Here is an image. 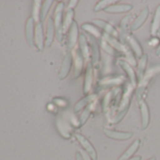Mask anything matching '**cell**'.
<instances>
[{
	"label": "cell",
	"instance_id": "1",
	"mask_svg": "<svg viewBox=\"0 0 160 160\" xmlns=\"http://www.w3.org/2000/svg\"><path fill=\"white\" fill-rule=\"evenodd\" d=\"M157 72H160V66H154L152 68H151L142 77V79L139 81V85L138 88L137 90V100L138 102L141 101V96L144 93V90L146 89V87L148 86L150 80L153 77V75H155Z\"/></svg>",
	"mask_w": 160,
	"mask_h": 160
},
{
	"label": "cell",
	"instance_id": "2",
	"mask_svg": "<svg viewBox=\"0 0 160 160\" xmlns=\"http://www.w3.org/2000/svg\"><path fill=\"white\" fill-rule=\"evenodd\" d=\"M63 9H64V4L63 3H59L57 8H56V12H55V28L57 29V37L58 40L60 42L61 38H62V33H63V22H62V15H63Z\"/></svg>",
	"mask_w": 160,
	"mask_h": 160
},
{
	"label": "cell",
	"instance_id": "3",
	"mask_svg": "<svg viewBox=\"0 0 160 160\" xmlns=\"http://www.w3.org/2000/svg\"><path fill=\"white\" fill-rule=\"evenodd\" d=\"M75 137H76V139L78 140V142L83 147V149L90 154V156L93 160H96L97 159V152H96L95 149L93 148V146L92 145V143L84 136L80 135V134H76Z\"/></svg>",
	"mask_w": 160,
	"mask_h": 160
},
{
	"label": "cell",
	"instance_id": "4",
	"mask_svg": "<svg viewBox=\"0 0 160 160\" xmlns=\"http://www.w3.org/2000/svg\"><path fill=\"white\" fill-rule=\"evenodd\" d=\"M123 42H128V44L130 45L131 50H133V52L136 54V56H137L138 58H141V57L143 56L142 47H141V45L139 44V42H138V40H137L134 36H132V35H130V34L126 35V37L124 38Z\"/></svg>",
	"mask_w": 160,
	"mask_h": 160
},
{
	"label": "cell",
	"instance_id": "5",
	"mask_svg": "<svg viewBox=\"0 0 160 160\" xmlns=\"http://www.w3.org/2000/svg\"><path fill=\"white\" fill-rule=\"evenodd\" d=\"M78 37H80L78 35V27L76 22L73 21L72 25L70 28V31H69V36H68V48L70 50L73 49L76 46L77 41H78Z\"/></svg>",
	"mask_w": 160,
	"mask_h": 160
},
{
	"label": "cell",
	"instance_id": "6",
	"mask_svg": "<svg viewBox=\"0 0 160 160\" xmlns=\"http://www.w3.org/2000/svg\"><path fill=\"white\" fill-rule=\"evenodd\" d=\"M57 125L58 128L60 132V134L65 138H69L71 137V132H72V125L69 122V121L59 117L57 120Z\"/></svg>",
	"mask_w": 160,
	"mask_h": 160
},
{
	"label": "cell",
	"instance_id": "7",
	"mask_svg": "<svg viewBox=\"0 0 160 160\" xmlns=\"http://www.w3.org/2000/svg\"><path fill=\"white\" fill-rule=\"evenodd\" d=\"M93 24L96 25L97 28H102L107 34H108V35H110V36H112L114 38H118L119 37V32L110 24H108V23H107V22H105L103 20H100V19L99 20H94L93 21Z\"/></svg>",
	"mask_w": 160,
	"mask_h": 160
},
{
	"label": "cell",
	"instance_id": "8",
	"mask_svg": "<svg viewBox=\"0 0 160 160\" xmlns=\"http://www.w3.org/2000/svg\"><path fill=\"white\" fill-rule=\"evenodd\" d=\"M84 58L80 50L74 52V77H78L81 74L84 67Z\"/></svg>",
	"mask_w": 160,
	"mask_h": 160
},
{
	"label": "cell",
	"instance_id": "9",
	"mask_svg": "<svg viewBox=\"0 0 160 160\" xmlns=\"http://www.w3.org/2000/svg\"><path fill=\"white\" fill-rule=\"evenodd\" d=\"M105 134L110 138H114V139H118V140H125V139H129L132 138L133 134L132 133H128V132H121V131H115V130H110V129H104Z\"/></svg>",
	"mask_w": 160,
	"mask_h": 160
},
{
	"label": "cell",
	"instance_id": "10",
	"mask_svg": "<svg viewBox=\"0 0 160 160\" xmlns=\"http://www.w3.org/2000/svg\"><path fill=\"white\" fill-rule=\"evenodd\" d=\"M119 64L126 72V73L128 74L131 85H133V87H135L137 85V74H136L134 69L132 68L131 64L129 62L124 61V60H119Z\"/></svg>",
	"mask_w": 160,
	"mask_h": 160
},
{
	"label": "cell",
	"instance_id": "11",
	"mask_svg": "<svg viewBox=\"0 0 160 160\" xmlns=\"http://www.w3.org/2000/svg\"><path fill=\"white\" fill-rule=\"evenodd\" d=\"M148 16H149V8L148 7H145L141 11V12L139 13V15L136 18V20L133 22V24L131 25V29L132 30H137L139 28H141V26L146 22Z\"/></svg>",
	"mask_w": 160,
	"mask_h": 160
},
{
	"label": "cell",
	"instance_id": "12",
	"mask_svg": "<svg viewBox=\"0 0 160 160\" xmlns=\"http://www.w3.org/2000/svg\"><path fill=\"white\" fill-rule=\"evenodd\" d=\"M138 106L140 108V113H141V121H142V129L147 128L150 122V110L147 106V104L144 101L138 102Z\"/></svg>",
	"mask_w": 160,
	"mask_h": 160
},
{
	"label": "cell",
	"instance_id": "13",
	"mask_svg": "<svg viewBox=\"0 0 160 160\" xmlns=\"http://www.w3.org/2000/svg\"><path fill=\"white\" fill-rule=\"evenodd\" d=\"M92 82H93V69L92 64L88 65L86 75H85V83H84V93L88 94L92 91Z\"/></svg>",
	"mask_w": 160,
	"mask_h": 160
},
{
	"label": "cell",
	"instance_id": "14",
	"mask_svg": "<svg viewBox=\"0 0 160 160\" xmlns=\"http://www.w3.org/2000/svg\"><path fill=\"white\" fill-rule=\"evenodd\" d=\"M72 55L67 54L65 56L64 59H63L62 66H61V69H60V72H59V78L60 79H64L69 74V72H70L71 67H72Z\"/></svg>",
	"mask_w": 160,
	"mask_h": 160
},
{
	"label": "cell",
	"instance_id": "15",
	"mask_svg": "<svg viewBox=\"0 0 160 160\" xmlns=\"http://www.w3.org/2000/svg\"><path fill=\"white\" fill-rule=\"evenodd\" d=\"M133 9L132 5L128 4H118V5H112L108 7L106 10V12L108 13H122V12H128Z\"/></svg>",
	"mask_w": 160,
	"mask_h": 160
},
{
	"label": "cell",
	"instance_id": "16",
	"mask_svg": "<svg viewBox=\"0 0 160 160\" xmlns=\"http://www.w3.org/2000/svg\"><path fill=\"white\" fill-rule=\"evenodd\" d=\"M79 42H80V51H81L83 58L85 60H89L90 59V56H91V50L89 48V44H88V41L87 38L84 34H81L79 37Z\"/></svg>",
	"mask_w": 160,
	"mask_h": 160
},
{
	"label": "cell",
	"instance_id": "17",
	"mask_svg": "<svg viewBox=\"0 0 160 160\" xmlns=\"http://www.w3.org/2000/svg\"><path fill=\"white\" fill-rule=\"evenodd\" d=\"M139 145H140V140H139V139L135 140V141L128 147V149L122 153V155H121V157L119 158V160H128V159H130V157L138 150Z\"/></svg>",
	"mask_w": 160,
	"mask_h": 160
},
{
	"label": "cell",
	"instance_id": "18",
	"mask_svg": "<svg viewBox=\"0 0 160 160\" xmlns=\"http://www.w3.org/2000/svg\"><path fill=\"white\" fill-rule=\"evenodd\" d=\"M123 82V78L122 76H117V77H108L105 78L99 82V85L101 87H113V86H118Z\"/></svg>",
	"mask_w": 160,
	"mask_h": 160
},
{
	"label": "cell",
	"instance_id": "19",
	"mask_svg": "<svg viewBox=\"0 0 160 160\" xmlns=\"http://www.w3.org/2000/svg\"><path fill=\"white\" fill-rule=\"evenodd\" d=\"M159 29H160V6L157 7L153 15L152 22L151 24V34L152 36H155L159 31Z\"/></svg>",
	"mask_w": 160,
	"mask_h": 160
},
{
	"label": "cell",
	"instance_id": "20",
	"mask_svg": "<svg viewBox=\"0 0 160 160\" xmlns=\"http://www.w3.org/2000/svg\"><path fill=\"white\" fill-rule=\"evenodd\" d=\"M96 95L95 94H91V95H87L85 98H83L82 100H80L74 107V110L77 112V111H80L81 109H83L85 107L87 106H90L92 103L94 102V100L96 99Z\"/></svg>",
	"mask_w": 160,
	"mask_h": 160
},
{
	"label": "cell",
	"instance_id": "21",
	"mask_svg": "<svg viewBox=\"0 0 160 160\" xmlns=\"http://www.w3.org/2000/svg\"><path fill=\"white\" fill-rule=\"evenodd\" d=\"M82 28H83L84 30H86L88 33H90V35L92 36V37L95 38V39H98V40H99V39H101V38L103 37V35H102V33L100 32L99 28H98L97 27L92 26V25L90 24V23H86V24L82 25Z\"/></svg>",
	"mask_w": 160,
	"mask_h": 160
},
{
	"label": "cell",
	"instance_id": "22",
	"mask_svg": "<svg viewBox=\"0 0 160 160\" xmlns=\"http://www.w3.org/2000/svg\"><path fill=\"white\" fill-rule=\"evenodd\" d=\"M91 45H92V61L93 64H97L99 61V57H100V52H99V47H98V42L95 38L91 36Z\"/></svg>",
	"mask_w": 160,
	"mask_h": 160
},
{
	"label": "cell",
	"instance_id": "23",
	"mask_svg": "<svg viewBox=\"0 0 160 160\" xmlns=\"http://www.w3.org/2000/svg\"><path fill=\"white\" fill-rule=\"evenodd\" d=\"M55 35V23L52 18L48 20V28H47V34H46V45H51Z\"/></svg>",
	"mask_w": 160,
	"mask_h": 160
},
{
	"label": "cell",
	"instance_id": "24",
	"mask_svg": "<svg viewBox=\"0 0 160 160\" xmlns=\"http://www.w3.org/2000/svg\"><path fill=\"white\" fill-rule=\"evenodd\" d=\"M147 61H148V56L146 54H144L140 58V60H139L138 65V73H137V76L138 77L139 80H141L142 77H143V75H144V72H145V68H146V65H147Z\"/></svg>",
	"mask_w": 160,
	"mask_h": 160
},
{
	"label": "cell",
	"instance_id": "25",
	"mask_svg": "<svg viewBox=\"0 0 160 160\" xmlns=\"http://www.w3.org/2000/svg\"><path fill=\"white\" fill-rule=\"evenodd\" d=\"M73 16H74L73 10H68V12L66 13V16H65V20L63 21V27H62L63 32H66L69 29V28H71V26L72 25Z\"/></svg>",
	"mask_w": 160,
	"mask_h": 160
},
{
	"label": "cell",
	"instance_id": "26",
	"mask_svg": "<svg viewBox=\"0 0 160 160\" xmlns=\"http://www.w3.org/2000/svg\"><path fill=\"white\" fill-rule=\"evenodd\" d=\"M35 39H36V44L39 47V49L42 50V48H43V36H42V24H39L36 28Z\"/></svg>",
	"mask_w": 160,
	"mask_h": 160
},
{
	"label": "cell",
	"instance_id": "27",
	"mask_svg": "<svg viewBox=\"0 0 160 160\" xmlns=\"http://www.w3.org/2000/svg\"><path fill=\"white\" fill-rule=\"evenodd\" d=\"M98 44H100L101 45V47L108 53V54H109V55H111V56H115L116 55V52H115V50H114V48L102 37L101 39H99L98 40Z\"/></svg>",
	"mask_w": 160,
	"mask_h": 160
},
{
	"label": "cell",
	"instance_id": "28",
	"mask_svg": "<svg viewBox=\"0 0 160 160\" xmlns=\"http://www.w3.org/2000/svg\"><path fill=\"white\" fill-rule=\"evenodd\" d=\"M114 3H115V1H113V0H103V1H100L97 3V5L94 8V12H98L103 10L106 11L108 7L114 5Z\"/></svg>",
	"mask_w": 160,
	"mask_h": 160
},
{
	"label": "cell",
	"instance_id": "29",
	"mask_svg": "<svg viewBox=\"0 0 160 160\" xmlns=\"http://www.w3.org/2000/svg\"><path fill=\"white\" fill-rule=\"evenodd\" d=\"M92 104L93 103H92L90 106H88V108L84 110V112L82 113V115H81V117H80V119H79V125H82V124H84L86 122H87V120L89 119V117H90V115H91V112H92Z\"/></svg>",
	"mask_w": 160,
	"mask_h": 160
},
{
	"label": "cell",
	"instance_id": "30",
	"mask_svg": "<svg viewBox=\"0 0 160 160\" xmlns=\"http://www.w3.org/2000/svg\"><path fill=\"white\" fill-rule=\"evenodd\" d=\"M52 3H53L52 1H45L44 4L42 5V13H41L42 20H43L45 18V16L47 15V13L49 12V9L51 8V4Z\"/></svg>",
	"mask_w": 160,
	"mask_h": 160
},
{
	"label": "cell",
	"instance_id": "31",
	"mask_svg": "<svg viewBox=\"0 0 160 160\" xmlns=\"http://www.w3.org/2000/svg\"><path fill=\"white\" fill-rule=\"evenodd\" d=\"M27 32H28V41L32 42V38H33V20L29 19L28 23V28H27Z\"/></svg>",
	"mask_w": 160,
	"mask_h": 160
},
{
	"label": "cell",
	"instance_id": "32",
	"mask_svg": "<svg viewBox=\"0 0 160 160\" xmlns=\"http://www.w3.org/2000/svg\"><path fill=\"white\" fill-rule=\"evenodd\" d=\"M78 1L77 0H72V1L69 2V6H68V10H73V8L77 5Z\"/></svg>",
	"mask_w": 160,
	"mask_h": 160
},
{
	"label": "cell",
	"instance_id": "33",
	"mask_svg": "<svg viewBox=\"0 0 160 160\" xmlns=\"http://www.w3.org/2000/svg\"><path fill=\"white\" fill-rule=\"evenodd\" d=\"M81 154H82L84 160H93V159L90 156V154H89L87 152H81Z\"/></svg>",
	"mask_w": 160,
	"mask_h": 160
},
{
	"label": "cell",
	"instance_id": "34",
	"mask_svg": "<svg viewBox=\"0 0 160 160\" xmlns=\"http://www.w3.org/2000/svg\"><path fill=\"white\" fill-rule=\"evenodd\" d=\"M54 102H58V103H57V104H58V106H61V107H63V106H66V105H67L66 101H64V100H62V99H58V98L55 99V100H54Z\"/></svg>",
	"mask_w": 160,
	"mask_h": 160
},
{
	"label": "cell",
	"instance_id": "35",
	"mask_svg": "<svg viewBox=\"0 0 160 160\" xmlns=\"http://www.w3.org/2000/svg\"><path fill=\"white\" fill-rule=\"evenodd\" d=\"M159 42H160V41H159L157 38H153V39H152V40L150 41L149 44H150V45H157Z\"/></svg>",
	"mask_w": 160,
	"mask_h": 160
},
{
	"label": "cell",
	"instance_id": "36",
	"mask_svg": "<svg viewBox=\"0 0 160 160\" xmlns=\"http://www.w3.org/2000/svg\"><path fill=\"white\" fill-rule=\"evenodd\" d=\"M76 160H84L83 156L81 154V152H76Z\"/></svg>",
	"mask_w": 160,
	"mask_h": 160
},
{
	"label": "cell",
	"instance_id": "37",
	"mask_svg": "<svg viewBox=\"0 0 160 160\" xmlns=\"http://www.w3.org/2000/svg\"><path fill=\"white\" fill-rule=\"evenodd\" d=\"M140 159H141V157H140V156H135V157L130 158V159H128V160H140Z\"/></svg>",
	"mask_w": 160,
	"mask_h": 160
},
{
	"label": "cell",
	"instance_id": "38",
	"mask_svg": "<svg viewBox=\"0 0 160 160\" xmlns=\"http://www.w3.org/2000/svg\"><path fill=\"white\" fill-rule=\"evenodd\" d=\"M155 54H156L157 56H159V55H160V45H159V47L156 49V52H155Z\"/></svg>",
	"mask_w": 160,
	"mask_h": 160
},
{
	"label": "cell",
	"instance_id": "39",
	"mask_svg": "<svg viewBox=\"0 0 160 160\" xmlns=\"http://www.w3.org/2000/svg\"><path fill=\"white\" fill-rule=\"evenodd\" d=\"M149 160H155V157H152V158H150Z\"/></svg>",
	"mask_w": 160,
	"mask_h": 160
}]
</instances>
